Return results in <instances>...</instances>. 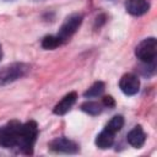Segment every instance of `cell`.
<instances>
[{
  "label": "cell",
  "mask_w": 157,
  "mask_h": 157,
  "mask_svg": "<svg viewBox=\"0 0 157 157\" xmlns=\"http://www.w3.org/2000/svg\"><path fill=\"white\" fill-rule=\"evenodd\" d=\"M37 135H38V126L36 121L29 120L23 125H21L18 141H17V146L20 147V150L27 155L32 153Z\"/></svg>",
  "instance_id": "1"
},
{
  "label": "cell",
  "mask_w": 157,
  "mask_h": 157,
  "mask_svg": "<svg viewBox=\"0 0 157 157\" xmlns=\"http://www.w3.org/2000/svg\"><path fill=\"white\" fill-rule=\"evenodd\" d=\"M28 70L29 67L23 63H12L4 66L0 70V85H6L23 77L28 72Z\"/></svg>",
  "instance_id": "2"
},
{
  "label": "cell",
  "mask_w": 157,
  "mask_h": 157,
  "mask_svg": "<svg viewBox=\"0 0 157 157\" xmlns=\"http://www.w3.org/2000/svg\"><path fill=\"white\" fill-rule=\"evenodd\" d=\"M20 129H21V124L16 120H12L5 126H2L0 129V145L6 148L17 146Z\"/></svg>",
  "instance_id": "3"
},
{
  "label": "cell",
  "mask_w": 157,
  "mask_h": 157,
  "mask_svg": "<svg viewBox=\"0 0 157 157\" xmlns=\"http://www.w3.org/2000/svg\"><path fill=\"white\" fill-rule=\"evenodd\" d=\"M135 54L137 59L144 63H153L157 54V42L155 38L144 39L135 49Z\"/></svg>",
  "instance_id": "4"
},
{
  "label": "cell",
  "mask_w": 157,
  "mask_h": 157,
  "mask_svg": "<svg viewBox=\"0 0 157 157\" xmlns=\"http://www.w3.org/2000/svg\"><path fill=\"white\" fill-rule=\"evenodd\" d=\"M81 22H82V16L78 15V13H75V15H71L69 16L65 22L61 25L60 29H59V34L58 37L61 39V40H65L67 38H70L77 29L78 27L81 26Z\"/></svg>",
  "instance_id": "5"
},
{
  "label": "cell",
  "mask_w": 157,
  "mask_h": 157,
  "mask_svg": "<svg viewBox=\"0 0 157 157\" xmlns=\"http://www.w3.org/2000/svg\"><path fill=\"white\" fill-rule=\"evenodd\" d=\"M119 87L126 96H134L140 90V81L134 74H125L119 81Z\"/></svg>",
  "instance_id": "6"
},
{
  "label": "cell",
  "mask_w": 157,
  "mask_h": 157,
  "mask_svg": "<svg viewBox=\"0 0 157 157\" xmlns=\"http://www.w3.org/2000/svg\"><path fill=\"white\" fill-rule=\"evenodd\" d=\"M49 146L53 151L64 152V153H75L78 150V146L74 141H71L66 137H56L55 140H53L50 142Z\"/></svg>",
  "instance_id": "7"
},
{
  "label": "cell",
  "mask_w": 157,
  "mask_h": 157,
  "mask_svg": "<svg viewBox=\"0 0 157 157\" xmlns=\"http://www.w3.org/2000/svg\"><path fill=\"white\" fill-rule=\"evenodd\" d=\"M126 11L134 16H141L147 12L150 9V4L147 0H126L125 2Z\"/></svg>",
  "instance_id": "8"
},
{
  "label": "cell",
  "mask_w": 157,
  "mask_h": 157,
  "mask_svg": "<svg viewBox=\"0 0 157 157\" xmlns=\"http://www.w3.org/2000/svg\"><path fill=\"white\" fill-rule=\"evenodd\" d=\"M76 98H77L76 92H70V93H67V94L54 107V110H53V112H54L55 114H58V115H64V114H66V113L71 109V107L75 104Z\"/></svg>",
  "instance_id": "9"
},
{
  "label": "cell",
  "mask_w": 157,
  "mask_h": 157,
  "mask_svg": "<svg viewBox=\"0 0 157 157\" xmlns=\"http://www.w3.org/2000/svg\"><path fill=\"white\" fill-rule=\"evenodd\" d=\"M126 140H128V142L131 146H134L136 148H140L145 144L146 134L144 132V130L141 129V126H135L132 130L129 131V134L126 136Z\"/></svg>",
  "instance_id": "10"
},
{
  "label": "cell",
  "mask_w": 157,
  "mask_h": 157,
  "mask_svg": "<svg viewBox=\"0 0 157 157\" xmlns=\"http://www.w3.org/2000/svg\"><path fill=\"white\" fill-rule=\"evenodd\" d=\"M113 142H114V132L107 129L101 131L96 137V145L99 148H108L113 145Z\"/></svg>",
  "instance_id": "11"
},
{
  "label": "cell",
  "mask_w": 157,
  "mask_h": 157,
  "mask_svg": "<svg viewBox=\"0 0 157 157\" xmlns=\"http://www.w3.org/2000/svg\"><path fill=\"white\" fill-rule=\"evenodd\" d=\"M123 125H124V118L121 115H115L109 120V123L107 124L105 129L115 134L123 128Z\"/></svg>",
  "instance_id": "12"
},
{
  "label": "cell",
  "mask_w": 157,
  "mask_h": 157,
  "mask_svg": "<svg viewBox=\"0 0 157 157\" xmlns=\"http://www.w3.org/2000/svg\"><path fill=\"white\" fill-rule=\"evenodd\" d=\"M81 109L91 115H97L102 112V104L98 102H85L81 105Z\"/></svg>",
  "instance_id": "13"
},
{
  "label": "cell",
  "mask_w": 157,
  "mask_h": 157,
  "mask_svg": "<svg viewBox=\"0 0 157 157\" xmlns=\"http://www.w3.org/2000/svg\"><path fill=\"white\" fill-rule=\"evenodd\" d=\"M61 42L63 40L58 36L56 37L55 36H47L42 40V47L44 49H55L56 47H59L61 44Z\"/></svg>",
  "instance_id": "14"
},
{
  "label": "cell",
  "mask_w": 157,
  "mask_h": 157,
  "mask_svg": "<svg viewBox=\"0 0 157 157\" xmlns=\"http://www.w3.org/2000/svg\"><path fill=\"white\" fill-rule=\"evenodd\" d=\"M103 91H104V83L97 81L85 92V97H98L103 93Z\"/></svg>",
  "instance_id": "15"
},
{
  "label": "cell",
  "mask_w": 157,
  "mask_h": 157,
  "mask_svg": "<svg viewBox=\"0 0 157 157\" xmlns=\"http://www.w3.org/2000/svg\"><path fill=\"white\" fill-rule=\"evenodd\" d=\"M103 105H105V107H108V108H110V107H114V104H115V102H114V99L110 97V96H105V97H103Z\"/></svg>",
  "instance_id": "16"
},
{
  "label": "cell",
  "mask_w": 157,
  "mask_h": 157,
  "mask_svg": "<svg viewBox=\"0 0 157 157\" xmlns=\"http://www.w3.org/2000/svg\"><path fill=\"white\" fill-rule=\"evenodd\" d=\"M1 58H2V49H1V47H0V60H1Z\"/></svg>",
  "instance_id": "17"
}]
</instances>
